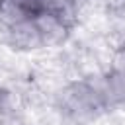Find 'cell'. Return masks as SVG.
Returning <instances> with one entry per match:
<instances>
[{
  "label": "cell",
  "mask_w": 125,
  "mask_h": 125,
  "mask_svg": "<svg viewBox=\"0 0 125 125\" xmlns=\"http://www.w3.org/2000/svg\"><path fill=\"white\" fill-rule=\"evenodd\" d=\"M33 20H35V25L39 29V35L43 39V47L45 45H59V43H62L66 39L70 23L66 20H62L59 14L43 10Z\"/></svg>",
  "instance_id": "3"
},
{
  "label": "cell",
  "mask_w": 125,
  "mask_h": 125,
  "mask_svg": "<svg viewBox=\"0 0 125 125\" xmlns=\"http://www.w3.org/2000/svg\"><path fill=\"white\" fill-rule=\"evenodd\" d=\"M59 107L70 123L84 125L98 119V115L107 107V104L92 82H74L61 92Z\"/></svg>",
  "instance_id": "1"
},
{
  "label": "cell",
  "mask_w": 125,
  "mask_h": 125,
  "mask_svg": "<svg viewBox=\"0 0 125 125\" xmlns=\"http://www.w3.org/2000/svg\"><path fill=\"white\" fill-rule=\"evenodd\" d=\"M6 41L10 47L18 51H33L37 47H43V39L39 35V29L35 25V20H23L14 25L4 27Z\"/></svg>",
  "instance_id": "2"
}]
</instances>
